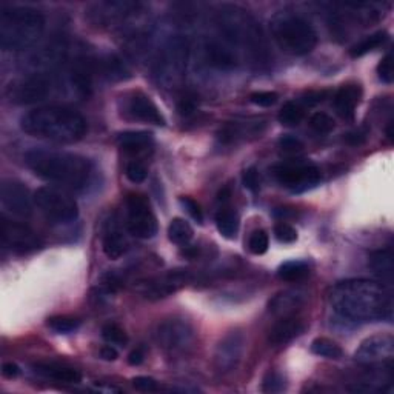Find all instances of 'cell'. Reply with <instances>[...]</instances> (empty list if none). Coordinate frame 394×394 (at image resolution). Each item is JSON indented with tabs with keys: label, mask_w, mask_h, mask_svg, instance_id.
<instances>
[{
	"label": "cell",
	"mask_w": 394,
	"mask_h": 394,
	"mask_svg": "<svg viewBox=\"0 0 394 394\" xmlns=\"http://www.w3.org/2000/svg\"><path fill=\"white\" fill-rule=\"evenodd\" d=\"M311 351L316 356L325 358V359H341L342 358V349L335 341L327 337H318L311 342Z\"/></svg>",
	"instance_id": "33"
},
{
	"label": "cell",
	"mask_w": 394,
	"mask_h": 394,
	"mask_svg": "<svg viewBox=\"0 0 394 394\" xmlns=\"http://www.w3.org/2000/svg\"><path fill=\"white\" fill-rule=\"evenodd\" d=\"M34 205L52 223H71L79 218V205L68 191L42 187L34 192Z\"/></svg>",
	"instance_id": "8"
},
{
	"label": "cell",
	"mask_w": 394,
	"mask_h": 394,
	"mask_svg": "<svg viewBox=\"0 0 394 394\" xmlns=\"http://www.w3.org/2000/svg\"><path fill=\"white\" fill-rule=\"evenodd\" d=\"M242 183L246 190H250L251 192H258L260 187V177L256 167L246 168L242 174Z\"/></svg>",
	"instance_id": "45"
},
{
	"label": "cell",
	"mask_w": 394,
	"mask_h": 394,
	"mask_svg": "<svg viewBox=\"0 0 394 394\" xmlns=\"http://www.w3.org/2000/svg\"><path fill=\"white\" fill-rule=\"evenodd\" d=\"M394 356V339L391 335H377L365 339L354 353V359L364 365H379Z\"/></svg>",
	"instance_id": "18"
},
{
	"label": "cell",
	"mask_w": 394,
	"mask_h": 394,
	"mask_svg": "<svg viewBox=\"0 0 394 394\" xmlns=\"http://www.w3.org/2000/svg\"><path fill=\"white\" fill-rule=\"evenodd\" d=\"M23 133L57 143H74L88 131L83 115L69 106L48 105L28 111L20 119Z\"/></svg>",
	"instance_id": "3"
},
{
	"label": "cell",
	"mask_w": 394,
	"mask_h": 394,
	"mask_svg": "<svg viewBox=\"0 0 394 394\" xmlns=\"http://www.w3.org/2000/svg\"><path fill=\"white\" fill-rule=\"evenodd\" d=\"M122 283H123V279H122V277H120L118 273H114V272L106 273V274L102 277V287H104V290H106L108 293L118 291V290L122 287Z\"/></svg>",
	"instance_id": "49"
},
{
	"label": "cell",
	"mask_w": 394,
	"mask_h": 394,
	"mask_svg": "<svg viewBox=\"0 0 394 394\" xmlns=\"http://www.w3.org/2000/svg\"><path fill=\"white\" fill-rule=\"evenodd\" d=\"M231 197V190L230 188H223L219 191V195H218V200L222 204V205H225L228 200Z\"/></svg>",
	"instance_id": "55"
},
{
	"label": "cell",
	"mask_w": 394,
	"mask_h": 394,
	"mask_svg": "<svg viewBox=\"0 0 394 394\" xmlns=\"http://www.w3.org/2000/svg\"><path fill=\"white\" fill-rule=\"evenodd\" d=\"M128 113L133 115L134 119L145 123H151V125L164 127L167 123L164 114L160 113L157 105L154 104L148 96L142 94V92H137V94H134L128 100Z\"/></svg>",
	"instance_id": "20"
},
{
	"label": "cell",
	"mask_w": 394,
	"mask_h": 394,
	"mask_svg": "<svg viewBox=\"0 0 394 394\" xmlns=\"http://www.w3.org/2000/svg\"><path fill=\"white\" fill-rule=\"evenodd\" d=\"M145 360V350L142 346H139V349H134L128 354V364L131 367H139L141 364H143Z\"/></svg>",
	"instance_id": "51"
},
{
	"label": "cell",
	"mask_w": 394,
	"mask_h": 394,
	"mask_svg": "<svg viewBox=\"0 0 394 394\" xmlns=\"http://www.w3.org/2000/svg\"><path fill=\"white\" fill-rule=\"evenodd\" d=\"M195 237V230L182 218H174L168 225V239L176 245L185 246Z\"/></svg>",
	"instance_id": "29"
},
{
	"label": "cell",
	"mask_w": 394,
	"mask_h": 394,
	"mask_svg": "<svg viewBox=\"0 0 394 394\" xmlns=\"http://www.w3.org/2000/svg\"><path fill=\"white\" fill-rule=\"evenodd\" d=\"M239 216L233 208L222 205L219 213L216 214V227H218L219 233L225 239H236L239 231Z\"/></svg>",
	"instance_id": "28"
},
{
	"label": "cell",
	"mask_w": 394,
	"mask_h": 394,
	"mask_svg": "<svg viewBox=\"0 0 394 394\" xmlns=\"http://www.w3.org/2000/svg\"><path fill=\"white\" fill-rule=\"evenodd\" d=\"M36 373L42 374L48 379L64 384H79L82 381V374L71 367H64L57 364H37L34 365Z\"/></svg>",
	"instance_id": "27"
},
{
	"label": "cell",
	"mask_w": 394,
	"mask_h": 394,
	"mask_svg": "<svg viewBox=\"0 0 394 394\" xmlns=\"http://www.w3.org/2000/svg\"><path fill=\"white\" fill-rule=\"evenodd\" d=\"M118 143L122 151L131 154V156H139V154H145L151 150L154 139L148 131H125V133L119 134Z\"/></svg>",
	"instance_id": "24"
},
{
	"label": "cell",
	"mask_w": 394,
	"mask_h": 394,
	"mask_svg": "<svg viewBox=\"0 0 394 394\" xmlns=\"http://www.w3.org/2000/svg\"><path fill=\"white\" fill-rule=\"evenodd\" d=\"M277 99H279V96H277V92L274 91H256L250 96L251 104L262 108L273 106L277 102Z\"/></svg>",
	"instance_id": "43"
},
{
	"label": "cell",
	"mask_w": 394,
	"mask_h": 394,
	"mask_svg": "<svg viewBox=\"0 0 394 394\" xmlns=\"http://www.w3.org/2000/svg\"><path fill=\"white\" fill-rule=\"evenodd\" d=\"M279 148L287 154H297L304 150V142L295 136H282L279 139Z\"/></svg>",
	"instance_id": "46"
},
{
	"label": "cell",
	"mask_w": 394,
	"mask_h": 394,
	"mask_svg": "<svg viewBox=\"0 0 394 394\" xmlns=\"http://www.w3.org/2000/svg\"><path fill=\"white\" fill-rule=\"evenodd\" d=\"M362 90L359 85H344L335 94V108L337 114L345 120H353L356 114V106L360 102Z\"/></svg>",
	"instance_id": "22"
},
{
	"label": "cell",
	"mask_w": 394,
	"mask_h": 394,
	"mask_svg": "<svg viewBox=\"0 0 394 394\" xmlns=\"http://www.w3.org/2000/svg\"><path fill=\"white\" fill-rule=\"evenodd\" d=\"M100 358H102L104 360H108V362H113V360H115L119 358V353H118V350L114 349V345H105V346H102V349H100Z\"/></svg>",
	"instance_id": "54"
},
{
	"label": "cell",
	"mask_w": 394,
	"mask_h": 394,
	"mask_svg": "<svg viewBox=\"0 0 394 394\" xmlns=\"http://www.w3.org/2000/svg\"><path fill=\"white\" fill-rule=\"evenodd\" d=\"M219 38L230 45L237 54L248 52L254 64H267L268 46L259 23L253 15L237 5H222L216 15Z\"/></svg>",
	"instance_id": "4"
},
{
	"label": "cell",
	"mask_w": 394,
	"mask_h": 394,
	"mask_svg": "<svg viewBox=\"0 0 394 394\" xmlns=\"http://www.w3.org/2000/svg\"><path fill=\"white\" fill-rule=\"evenodd\" d=\"M310 127L318 134H330L335 129V119L327 113H314L310 118Z\"/></svg>",
	"instance_id": "37"
},
{
	"label": "cell",
	"mask_w": 394,
	"mask_h": 394,
	"mask_svg": "<svg viewBox=\"0 0 394 394\" xmlns=\"http://www.w3.org/2000/svg\"><path fill=\"white\" fill-rule=\"evenodd\" d=\"M368 267L373 269V273L379 277L382 283L391 285L394 276V260H393V250L384 248L374 251L368 260Z\"/></svg>",
	"instance_id": "26"
},
{
	"label": "cell",
	"mask_w": 394,
	"mask_h": 394,
	"mask_svg": "<svg viewBox=\"0 0 394 394\" xmlns=\"http://www.w3.org/2000/svg\"><path fill=\"white\" fill-rule=\"evenodd\" d=\"M102 73L108 77V79H113V80H122L128 77V69L125 66V64L120 59H118L115 56H106L102 64Z\"/></svg>",
	"instance_id": "34"
},
{
	"label": "cell",
	"mask_w": 394,
	"mask_h": 394,
	"mask_svg": "<svg viewBox=\"0 0 394 394\" xmlns=\"http://www.w3.org/2000/svg\"><path fill=\"white\" fill-rule=\"evenodd\" d=\"M268 246H269V237L267 234V231L256 230L250 236L248 250L253 254H256V256H262V254H265L268 251Z\"/></svg>",
	"instance_id": "38"
},
{
	"label": "cell",
	"mask_w": 394,
	"mask_h": 394,
	"mask_svg": "<svg viewBox=\"0 0 394 394\" xmlns=\"http://www.w3.org/2000/svg\"><path fill=\"white\" fill-rule=\"evenodd\" d=\"M285 390V379L281 373L268 372L262 381V391L268 394L282 393Z\"/></svg>",
	"instance_id": "39"
},
{
	"label": "cell",
	"mask_w": 394,
	"mask_h": 394,
	"mask_svg": "<svg viewBox=\"0 0 394 394\" xmlns=\"http://www.w3.org/2000/svg\"><path fill=\"white\" fill-rule=\"evenodd\" d=\"M325 97H327L325 91H308L302 97H300L299 102L304 106H314V105L321 104Z\"/></svg>",
	"instance_id": "50"
},
{
	"label": "cell",
	"mask_w": 394,
	"mask_h": 394,
	"mask_svg": "<svg viewBox=\"0 0 394 394\" xmlns=\"http://www.w3.org/2000/svg\"><path fill=\"white\" fill-rule=\"evenodd\" d=\"M191 281V274L188 269H171L162 276H156L153 279H146L139 282L137 288L142 295L150 300H159L171 296L173 293L187 287Z\"/></svg>",
	"instance_id": "14"
},
{
	"label": "cell",
	"mask_w": 394,
	"mask_h": 394,
	"mask_svg": "<svg viewBox=\"0 0 394 394\" xmlns=\"http://www.w3.org/2000/svg\"><path fill=\"white\" fill-rule=\"evenodd\" d=\"M141 3L137 2H97L88 6V19L99 27H115L141 10Z\"/></svg>",
	"instance_id": "15"
},
{
	"label": "cell",
	"mask_w": 394,
	"mask_h": 394,
	"mask_svg": "<svg viewBox=\"0 0 394 394\" xmlns=\"http://www.w3.org/2000/svg\"><path fill=\"white\" fill-rule=\"evenodd\" d=\"M274 179L293 192H304L316 187L322 179L321 169L308 160H287L272 168Z\"/></svg>",
	"instance_id": "10"
},
{
	"label": "cell",
	"mask_w": 394,
	"mask_h": 394,
	"mask_svg": "<svg viewBox=\"0 0 394 394\" xmlns=\"http://www.w3.org/2000/svg\"><path fill=\"white\" fill-rule=\"evenodd\" d=\"M102 248L105 256L111 260L120 259L123 254L128 251V241L125 234H123L120 223L115 216H113V218H110L106 222L104 230Z\"/></svg>",
	"instance_id": "19"
},
{
	"label": "cell",
	"mask_w": 394,
	"mask_h": 394,
	"mask_svg": "<svg viewBox=\"0 0 394 394\" xmlns=\"http://www.w3.org/2000/svg\"><path fill=\"white\" fill-rule=\"evenodd\" d=\"M102 337L105 339L106 344L114 346H122V349L128 344V335L125 333V330L118 325V323H106V325H104Z\"/></svg>",
	"instance_id": "36"
},
{
	"label": "cell",
	"mask_w": 394,
	"mask_h": 394,
	"mask_svg": "<svg viewBox=\"0 0 394 394\" xmlns=\"http://www.w3.org/2000/svg\"><path fill=\"white\" fill-rule=\"evenodd\" d=\"M269 29L277 46L291 56H305L318 45V33L302 15L279 11L269 20Z\"/></svg>",
	"instance_id": "6"
},
{
	"label": "cell",
	"mask_w": 394,
	"mask_h": 394,
	"mask_svg": "<svg viewBox=\"0 0 394 394\" xmlns=\"http://www.w3.org/2000/svg\"><path fill=\"white\" fill-rule=\"evenodd\" d=\"M208 64L219 69H231L237 65L239 54L220 38H211L205 43Z\"/></svg>",
	"instance_id": "21"
},
{
	"label": "cell",
	"mask_w": 394,
	"mask_h": 394,
	"mask_svg": "<svg viewBox=\"0 0 394 394\" xmlns=\"http://www.w3.org/2000/svg\"><path fill=\"white\" fill-rule=\"evenodd\" d=\"M45 31V17L34 8L11 6L0 11V46L5 51L28 50Z\"/></svg>",
	"instance_id": "5"
},
{
	"label": "cell",
	"mask_w": 394,
	"mask_h": 394,
	"mask_svg": "<svg viewBox=\"0 0 394 394\" xmlns=\"http://www.w3.org/2000/svg\"><path fill=\"white\" fill-rule=\"evenodd\" d=\"M20 374V368L13 362H5L2 365V376L6 379H15Z\"/></svg>",
	"instance_id": "52"
},
{
	"label": "cell",
	"mask_w": 394,
	"mask_h": 394,
	"mask_svg": "<svg viewBox=\"0 0 394 394\" xmlns=\"http://www.w3.org/2000/svg\"><path fill=\"white\" fill-rule=\"evenodd\" d=\"M305 118V106L299 102V100H290L285 104L277 119L282 123L283 127H297L300 122Z\"/></svg>",
	"instance_id": "31"
},
{
	"label": "cell",
	"mask_w": 394,
	"mask_h": 394,
	"mask_svg": "<svg viewBox=\"0 0 394 394\" xmlns=\"http://www.w3.org/2000/svg\"><path fill=\"white\" fill-rule=\"evenodd\" d=\"M25 164L41 179L74 191L87 188L94 171L90 159L65 151L31 150L25 154Z\"/></svg>",
	"instance_id": "2"
},
{
	"label": "cell",
	"mask_w": 394,
	"mask_h": 394,
	"mask_svg": "<svg viewBox=\"0 0 394 394\" xmlns=\"http://www.w3.org/2000/svg\"><path fill=\"white\" fill-rule=\"evenodd\" d=\"M154 337H156L159 349L169 356H183L196 345L195 328L190 322L179 318L162 321L156 328Z\"/></svg>",
	"instance_id": "9"
},
{
	"label": "cell",
	"mask_w": 394,
	"mask_h": 394,
	"mask_svg": "<svg viewBox=\"0 0 394 394\" xmlns=\"http://www.w3.org/2000/svg\"><path fill=\"white\" fill-rule=\"evenodd\" d=\"M52 88L54 83L48 74L34 73L8 85L6 97L11 104L31 105L48 99Z\"/></svg>",
	"instance_id": "12"
},
{
	"label": "cell",
	"mask_w": 394,
	"mask_h": 394,
	"mask_svg": "<svg viewBox=\"0 0 394 394\" xmlns=\"http://www.w3.org/2000/svg\"><path fill=\"white\" fill-rule=\"evenodd\" d=\"M304 331V323L299 319L287 316L282 318L276 325L269 330V342L273 345H285L296 339Z\"/></svg>",
	"instance_id": "25"
},
{
	"label": "cell",
	"mask_w": 394,
	"mask_h": 394,
	"mask_svg": "<svg viewBox=\"0 0 394 394\" xmlns=\"http://www.w3.org/2000/svg\"><path fill=\"white\" fill-rule=\"evenodd\" d=\"M2 242L5 248L10 250L14 254H28L38 250L42 246V241L33 230L22 222H15L13 219H8L5 214H2Z\"/></svg>",
	"instance_id": "13"
},
{
	"label": "cell",
	"mask_w": 394,
	"mask_h": 394,
	"mask_svg": "<svg viewBox=\"0 0 394 394\" xmlns=\"http://www.w3.org/2000/svg\"><path fill=\"white\" fill-rule=\"evenodd\" d=\"M308 274H310V267H308V264L304 260L285 262V264L277 269V277H279L281 281L287 282L302 281Z\"/></svg>",
	"instance_id": "30"
},
{
	"label": "cell",
	"mask_w": 394,
	"mask_h": 394,
	"mask_svg": "<svg viewBox=\"0 0 394 394\" xmlns=\"http://www.w3.org/2000/svg\"><path fill=\"white\" fill-rule=\"evenodd\" d=\"M127 230L137 239H153L157 234L159 223L150 200L141 192H129L125 200Z\"/></svg>",
	"instance_id": "11"
},
{
	"label": "cell",
	"mask_w": 394,
	"mask_h": 394,
	"mask_svg": "<svg viewBox=\"0 0 394 394\" xmlns=\"http://www.w3.org/2000/svg\"><path fill=\"white\" fill-rule=\"evenodd\" d=\"M387 41H388L387 31H377V33L365 37L364 41H360L358 45L353 46L350 51L351 57L356 59V57L365 56V54H368L370 51H374L376 48H379V46H382Z\"/></svg>",
	"instance_id": "32"
},
{
	"label": "cell",
	"mask_w": 394,
	"mask_h": 394,
	"mask_svg": "<svg viewBox=\"0 0 394 394\" xmlns=\"http://www.w3.org/2000/svg\"><path fill=\"white\" fill-rule=\"evenodd\" d=\"M133 387L137 391H142V393H154L159 390V384L156 379H153V377L137 376L133 379Z\"/></svg>",
	"instance_id": "47"
},
{
	"label": "cell",
	"mask_w": 394,
	"mask_h": 394,
	"mask_svg": "<svg viewBox=\"0 0 394 394\" xmlns=\"http://www.w3.org/2000/svg\"><path fill=\"white\" fill-rule=\"evenodd\" d=\"M0 202L15 218H29L33 213L34 197H31L29 190L19 181L6 179L0 185Z\"/></svg>",
	"instance_id": "17"
},
{
	"label": "cell",
	"mask_w": 394,
	"mask_h": 394,
	"mask_svg": "<svg viewBox=\"0 0 394 394\" xmlns=\"http://www.w3.org/2000/svg\"><path fill=\"white\" fill-rule=\"evenodd\" d=\"M48 327L59 335H69L80 327V321L71 316H51L48 319Z\"/></svg>",
	"instance_id": "35"
},
{
	"label": "cell",
	"mask_w": 394,
	"mask_h": 394,
	"mask_svg": "<svg viewBox=\"0 0 394 394\" xmlns=\"http://www.w3.org/2000/svg\"><path fill=\"white\" fill-rule=\"evenodd\" d=\"M274 236L281 244H293L297 241V231L287 222H281L274 227Z\"/></svg>",
	"instance_id": "41"
},
{
	"label": "cell",
	"mask_w": 394,
	"mask_h": 394,
	"mask_svg": "<svg viewBox=\"0 0 394 394\" xmlns=\"http://www.w3.org/2000/svg\"><path fill=\"white\" fill-rule=\"evenodd\" d=\"M377 76L384 83H393L394 80V69H393V54L388 52L387 56L382 57V60L377 65Z\"/></svg>",
	"instance_id": "42"
},
{
	"label": "cell",
	"mask_w": 394,
	"mask_h": 394,
	"mask_svg": "<svg viewBox=\"0 0 394 394\" xmlns=\"http://www.w3.org/2000/svg\"><path fill=\"white\" fill-rule=\"evenodd\" d=\"M365 139H367V133H365V131H362V129H356V131H353V133H349V134L345 136V141L349 142L350 145L364 143Z\"/></svg>",
	"instance_id": "53"
},
{
	"label": "cell",
	"mask_w": 394,
	"mask_h": 394,
	"mask_svg": "<svg viewBox=\"0 0 394 394\" xmlns=\"http://www.w3.org/2000/svg\"><path fill=\"white\" fill-rule=\"evenodd\" d=\"M245 353V336L241 330H233L223 336L214 351V367L220 373H230L241 364Z\"/></svg>",
	"instance_id": "16"
},
{
	"label": "cell",
	"mask_w": 394,
	"mask_h": 394,
	"mask_svg": "<svg viewBox=\"0 0 394 394\" xmlns=\"http://www.w3.org/2000/svg\"><path fill=\"white\" fill-rule=\"evenodd\" d=\"M179 202L185 208V211H187L192 219H195L197 223H204V213H202V208H200V205L197 204V200L188 197V196H182L179 199Z\"/></svg>",
	"instance_id": "44"
},
{
	"label": "cell",
	"mask_w": 394,
	"mask_h": 394,
	"mask_svg": "<svg viewBox=\"0 0 394 394\" xmlns=\"http://www.w3.org/2000/svg\"><path fill=\"white\" fill-rule=\"evenodd\" d=\"M330 304L341 318L351 322H376L393 316L391 293L382 282L349 279L336 283Z\"/></svg>",
	"instance_id": "1"
},
{
	"label": "cell",
	"mask_w": 394,
	"mask_h": 394,
	"mask_svg": "<svg viewBox=\"0 0 394 394\" xmlns=\"http://www.w3.org/2000/svg\"><path fill=\"white\" fill-rule=\"evenodd\" d=\"M196 110H197L196 96L185 94L183 97H181L179 102H177V111H179L181 115H185V118H188V115H191Z\"/></svg>",
	"instance_id": "48"
},
{
	"label": "cell",
	"mask_w": 394,
	"mask_h": 394,
	"mask_svg": "<svg viewBox=\"0 0 394 394\" xmlns=\"http://www.w3.org/2000/svg\"><path fill=\"white\" fill-rule=\"evenodd\" d=\"M125 176L129 182L133 183H142L146 177H148V169L139 160L129 162L125 168Z\"/></svg>",
	"instance_id": "40"
},
{
	"label": "cell",
	"mask_w": 394,
	"mask_h": 394,
	"mask_svg": "<svg viewBox=\"0 0 394 394\" xmlns=\"http://www.w3.org/2000/svg\"><path fill=\"white\" fill-rule=\"evenodd\" d=\"M190 43L183 36H173L160 46L153 62V77L160 88H177L185 79Z\"/></svg>",
	"instance_id": "7"
},
{
	"label": "cell",
	"mask_w": 394,
	"mask_h": 394,
	"mask_svg": "<svg viewBox=\"0 0 394 394\" xmlns=\"http://www.w3.org/2000/svg\"><path fill=\"white\" fill-rule=\"evenodd\" d=\"M305 293L299 290H288L276 295L272 300H269V311L281 318H287L291 316L296 310L305 304Z\"/></svg>",
	"instance_id": "23"
}]
</instances>
